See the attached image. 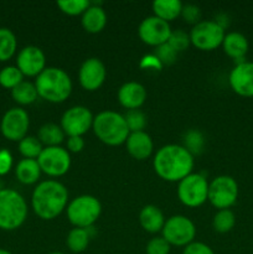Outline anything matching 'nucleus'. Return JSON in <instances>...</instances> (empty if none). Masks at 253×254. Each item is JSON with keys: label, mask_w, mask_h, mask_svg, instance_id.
Returning <instances> with one entry per match:
<instances>
[{"label": "nucleus", "mask_w": 253, "mask_h": 254, "mask_svg": "<svg viewBox=\"0 0 253 254\" xmlns=\"http://www.w3.org/2000/svg\"><path fill=\"white\" fill-rule=\"evenodd\" d=\"M26 217L25 198L12 189H0V230H17L24 225Z\"/></svg>", "instance_id": "obj_5"}, {"label": "nucleus", "mask_w": 253, "mask_h": 254, "mask_svg": "<svg viewBox=\"0 0 253 254\" xmlns=\"http://www.w3.org/2000/svg\"><path fill=\"white\" fill-rule=\"evenodd\" d=\"M155 56L158 57V60L161 62L163 66H169V64H173L174 62L176 61L178 52H176L175 50H174L173 47L166 42V44L156 47Z\"/></svg>", "instance_id": "obj_36"}, {"label": "nucleus", "mask_w": 253, "mask_h": 254, "mask_svg": "<svg viewBox=\"0 0 253 254\" xmlns=\"http://www.w3.org/2000/svg\"><path fill=\"white\" fill-rule=\"evenodd\" d=\"M139 222L146 232L158 233L163 230L164 225H165V218L158 206L146 205L141 208L140 215H139Z\"/></svg>", "instance_id": "obj_22"}, {"label": "nucleus", "mask_w": 253, "mask_h": 254, "mask_svg": "<svg viewBox=\"0 0 253 254\" xmlns=\"http://www.w3.org/2000/svg\"><path fill=\"white\" fill-rule=\"evenodd\" d=\"M191 45L201 51H212L222 46L225 39V29L217 24L215 20H202L193 25L190 34Z\"/></svg>", "instance_id": "obj_7"}, {"label": "nucleus", "mask_w": 253, "mask_h": 254, "mask_svg": "<svg viewBox=\"0 0 253 254\" xmlns=\"http://www.w3.org/2000/svg\"><path fill=\"white\" fill-rule=\"evenodd\" d=\"M238 198V184L232 176L221 175L208 184L207 200L215 208L230 210Z\"/></svg>", "instance_id": "obj_8"}, {"label": "nucleus", "mask_w": 253, "mask_h": 254, "mask_svg": "<svg viewBox=\"0 0 253 254\" xmlns=\"http://www.w3.org/2000/svg\"><path fill=\"white\" fill-rule=\"evenodd\" d=\"M91 228H77L74 227L67 235L66 245L68 250L73 253H82L87 250L91 240Z\"/></svg>", "instance_id": "obj_26"}, {"label": "nucleus", "mask_w": 253, "mask_h": 254, "mask_svg": "<svg viewBox=\"0 0 253 254\" xmlns=\"http://www.w3.org/2000/svg\"><path fill=\"white\" fill-rule=\"evenodd\" d=\"M146 99V89L138 82H126L119 88L118 101L128 111L139 109Z\"/></svg>", "instance_id": "obj_18"}, {"label": "nucleus", "mask_w": 253, "mask_h": 254, "mask_svg": "<svg viewBox=\"0 0 253 254\" xmlns=\"http://www.w3.org/2000/svg\"><path fill=\"white\" fill-rule=\"evenodd\" d=\"M41 173L59 178L63 176L71 168V155L62 146H45L37 158Z\"/></svg>", "instance_id": "obj_11"}, {"label": "nucleus", "mask_w": 253, "mask_h": 254, "mask_svg": "<svg viewBox=\"0 0 253 254\" xmlns=\"http://www.w3.org/2000/svg\"><path fill=\"white\" fill-rule=\"evenodd\" d=\"M168 44L175 50L176 52L185 51L189 46H190V36L186 34L183 30H176V31H171L170 39H169Z\"/></svg>", "instance_id": "obj_35"}, {"label": "nucleus", "mask_w": 253, "mask_h": 254, "mask_svg": "<svg viewBox=\"0 0 253 254\" xmlns=\"http://www.w3.org/2000/svg\"><path fill=\"white\" fill-rule=\"evenodd\" d=\"M17 180L24 185H32L37 183L41 176V169L35 159H22L15 168Z\"/></svg>", "instance_id": "obj_23"}, {"label": "nucleus", "mask_w": 253, "mask_h": 254, "mask_svg": "<svg viewBox=\"0 0 253 254\" xmlns=\"http://www.w3.org/2000/svg\"><path fill=\"white\" fill-rule=\"evenodd\" d=\"M151 6L154 16L169 22L180 16L184 5L179 0H155Z\"/></svg>", "instance_id": "obj_24"}, {"label": "nucleus", "mask_w": 253, "mask_h": 254, "mask_svg": "<svg viewBox=\"0 0 253 254\" xmlns=\"http://www.w3.org/2000/svg\"><path fill=\"white\" fill-rule=\"evenodd\" d=\"M64 135L66 134L62 130L61 126H57V124L54 123H47L44 124L39 129L37 139L45 146H60V144L63 141Z\"/></svg>", "instance_id": "obj_25"}, {"label": "nucleus", "mask_w": 253, "mask_h": 254, "mask_svg": "<svg viewBox=\"0 0 253 254\" xmlns=\"http://www.w3.org/2000/svg\"><path fill=\"white\" fill-rule=\"evenodd\" d=\"M42 150H44V145L36 136L26 135L22 140L19 141V151L25 159L37 160Z\"/></svg>", "instance_id": "obj_29"}, {"label": "nucleus", "mask_w": 253, "mask_h": 254, "mask_svg": "<svg viewBox=\"0 0 253 254\" xmlns=\"http://www.w3.org/2000/svg\"><path fill=\"white\" fill-rule=\"evenodd\" d=\"M222 49L225 54L232 60H235L236 64L245 62V57L247 55L250 44L247 37L241 32H228L226 34L222 42Z\"/></svg>", "instance_id": "obj_20"}, {"label": "nucleus", "mask_w": 253, "mask_h": 254, "mask_svg": "<svg viewBox=\"0 0 253 254\" xmlns=\"http://www.w3.org/2000/svg\"><path fill=\"white\" fill-rule=\"evenodd\" d=\"M16 67L24 76L37 77L46 68V57L37 46H26L16 57Z\"/></svg>", "instance_id": "obj_16"}, {"label": "nucleus", "mask_w": 253, "mask_h": 254, "mask_svg": "<svg viewBox=\"0 0 253 254\" xmlns=\"http://www.w3.org/2000/svg\"><path fill=\"white\" fill-rule=\"evenodd\" d=\"M67 203L68 191L63 184L56 180L40 183L31 196V206L35 215L45 221L59 217L67 207Z\"/></svg>", "instance_id": "obj_2"}, {"label": "nucleus", "mask_w": 253, "mask_h": 254, "mask_svg": "<svg viewBox=\"0 0 253 254\" xmlns=\"http://www.w3.org/2000/svg\"><path fill=\"white\" fill-rule=\"evenodd\" d=\"M203 144H205V139L203 135L196 129L189 130L184 136V148L188 149L191 154H200L202 151Z\"/></svg>", "instance_id": "obj_34"}, {"label": "nucleus", "mask_w": 253, "mask_h": 254, "mask_svg": "<svg viewBox=\"0 0 253 254\" xmlns=\"http://www.w3.org/2000/svg\"><path fill=\"white\" fill-rule=\"evenodd\" d=\"M139 37L144 44L158 47L166 44L170 39V24L156 16H148L140 22L138 30Z\"/></svg>", "instance_id": "obj_14"}, {"label": "nucleus", "mask_w": 253, "mask_h": 254, "mask_svg": "<svg viewBox=\"0 0 253 254\" xmlns=\"http://www.w3.org/2000/svg\"><path fill=\"white\" fill-rule=\"evenodd\" d=\"M84 140L82 136H68L67 139V151L68 153H79L83 150Z\"/></svg>", "instance_id": "obj_42"}, {"label": "nucleus", "mask_w": 253, "mask_h": 254, "mask_svg": "<svg viewBox=\"0 0 253 254\" xmlns=\"http://www.w3.org/2000/svg\"><path fill=\"white\" fill-rule=\"evenodd\" d=\"M236 216L231 210H220L217 211L212 220V226L216 232L227 233L235 227Z\"/></svg>", "instance_id": "obj_30"}, {"label": "nucleus", "mask_w": 253, "mask_h": 254, "mask_svg": "<svg viewBox=\"0 0 253 254\" xmlns=\"http://www.w3.org/2000/svg\"><path fill=\"white\" fill-rule=\"evenodd\" d=\"M82 26L89 34H98L106 27L107 14L102 2H91V6L82 14Z\"/></svg>", "instance_id": "obj_21"}, {"label": "nucleus", "mask_w": 253, "mask_h": 254, "mask_svg": "<svg viewBox=\"0 0 253 254\" xmlns=\"http://www.w3.org/2000/svg\"><path fill=\"white\" fill-rule=\"evenodd\" d=\"M11 97L20 106H29L36 101L39 94H37L35 83H31L29 81H22L21 83L11 89Z\"/></svg>", "instance_id": "obj_27"}, {"label": "nucleus", "mask_w": 253, "mask_h": 254, "mask_svg": "<svg viewBox=\"0 0 253 254\" xmlns=\"http://www.w3.org/2000/svg\"><path fill=\"white\" fill-rule=\"evenodd\" d=\"M92 129L97 138L109 146L122 145L130 134L124 116L113 111H104L97 114Z\"/></svg>", "instance_id": "obj_4"}, {"label": "nucleus", "mask_w": 253, "mask_h": 254, "mask_svg": "<svg viewBox=\"0 0 253 254\" xmlns=\"http://www.w3.org/2000/svg\"><path fill=\"white\" fill-rule=\"evenodd\" d=\"M126 150L131 158L136 160H145L151 155L154 149L151 136L145 131H135L129 134L126 141Z\"/></svg>", "instance_id": "obj_19"}, {"label": "nucleus", "mask_w": 253, "mask_h": 254, "mask_svg": "<svg viewBox=\"0 0 253 254\" xmlns=\"http://www.w3.org/2000/svg\"><path fill=\"white\" fill-rule=\"evenodd\" d=\"M208 196V183L201 174H192L186 176L179 183L178 197L181 203L188 207L195 208L203 205Z\"/></svg>", "instance_id": "obj_9"}, {"label": "nucleus", "mask_w": 253, "mask_h": 254, "mask_svg": "<svg viewBox=\"0 0 253 254\" xmlns=\"http://www.w3.org/2000/svg\"><path fill=\"white\" fill-rule=\"evenodd\" d=\"M24 81V74L16 66H6L0 71V86L12 89Z\"/></svg>", "instance_id": "obj_31"}, {"label": "nucleus", "mask_w": 253, "mask_h": 254, "mask_svg": "<svg viewBox=\"0 0 253 254\" xmlns=\"http://www.w3.org/2000/svg\"><path fill=\"white\" fill-rule=\"evenodd\" d=\"M140 67L143 69H154V71H160L163 68V64L159 61L155 55H146L141 59Z\"/></svg>", "instance_id": "obj_41"}, {"label": "nucleus", "mask_w": 253, "mask_h": 254, "mask_svg": "<svg viewBox=\"0 0 253 254\" xmlns=\"http://www.w3.org/2000/svg\"><path fill=\"white\" fill-rule=\"evenodd\" d=\"M106 76L107 69L103 62L97 57H91L81 64V68L78 72L79 84L86 91H97L104 83Z\"/></svg>", "instance_id": "obj_15"}, {"label": "nucleus", "mask_w": 253, "mask_h": 254, "mask_svg": "<svg viewBox=\"0 0 253 254\" xmlns=\"http://www.w3.org/2000/svg\"><path fill=\"white\" fill-rule=\"evenodd\" d=\"M156 175L169 183H180L193 169V155L183 145L168 144L156 151L153 160Z\"/></svg>", "instance_id": "obj_1"}, {"label": "nucleus", "mask_w": 253, "mask_h": 254, "mask_svg": "<svg viewBox=\"0 0 253 254\" xmlns=\"http://www.w3.org/2000/svg\"><path fill=\"white\" fill-rule=\"evenodd\" d=\"M39 97L50 103H62L72 92L71 77L59 67H46L35 81Z\"/></svg>", "instance_id": "obj_3"}, {"label": "nucleus", "mask_w": 253, "mask_h": 254, "mask_svg": "<svg viewBox=\"0 0 253 254\" xmlns=\"http://www.w3.org/2000/svg\"><path fill=\"white\" fill-rule=\"evenodd\" d=\"M30 127L29 114L25 109L15 107L4 114L0 124L1 134L10 141H20L26 136Z\"/></svg>", "instance_id": "obj_13"}, {"label": "nucleus", "mask_w": 253, "mask_h": 254, "mask_svg": "<svg viewBox=\"0 0 253 254\" xmlns=\"http://www.w3.org/2000/svg\"><path fill=\"white\" fill-rule=\"evenodd\" d=\"M0 254H11L9 252V251L6 250H2V248H0Z\"/></svg>", "instance_id": "obj_43"}, {"label": "nucleus", "mask_w": 253, "mask_h": 254, "mask_svg": "<svg viewBox=\"0 0 253 254\" xmlns=\"http://www.w3.org/2000/svg\"><path fill=\"white\" fill-rule=\"evenodd\" d=\"M124 119L126 122V126L130 133H135V131H144V128L146 127V117L139 109H133V111H128L124 114Z\"/></svg>", "instance_id": "obj_33"}, {"label": "nucleus", "mask_w": 253, "mask_h": 254, "mask_svg": "<svg viewBox=\"0 0 253 254\" xmlns=\"http://www.w3.org/2000/svg\"><path fill=\"white\" fill-rule=\"evenodd\" d=\"M231 89L246 98L253 97V62L245 61L236 64L228 76Z\"/></svg>", "instance_id": "obj_17"}, {"label": "nucleus", "mask_w": 253, "mask_h": 254, "mask_svg": "<svg viewBox=\"0 0 253 254\" xmlns=\"http://www.w3.org/2000/svg\"><path fill=\"white\" fill-rule=\"evenodd\" d=\"M161 237L166 241L170 246L176 247H186L193 242L196 236V227L192 221L186 216L176 215L171 216L165 221Z\"/></svg>", "instance_id": "obj_10"}, {"label": "nucleus", "mask_w": 253, "mask_h": 254, "mask_svg": "<svg viewBox=\"0 0 253 254\" xmlns=\"http://www.w3.org/2000/svg\"><path fill=\"white\" fill-rule=\"evenodd\" d=\"M57 6L63 14L69 15V16H77V15L83 14L91 6V1L88 0H61V1H57Z\"/></svg>", "instance_id": "obj_32"}, {"label": "nucleus", "mask_w": 253, "mask_h": 254, "mask_svg": "<svg viewBox=\"0 0 253 254\" xmlns=\"http://www.w3.org/2000/svg\"><path fill=\"white\" fill-rule=\"evenodd\" d=\"M181 16H183L184 20H185L186 22H189V24L196 25L197 22L201 21V10L200 7L196 6V5H184L183 10H181Z\"/></svg>", "instance_id": "obj_38"}, {"label": "nucleus", "mask_w": 253, "mask_h": 254, "mask_svg": "<svg viewBox=\"0 0 253 254\" xmlns=\"http://www.w3.org/2000/svg\"><path fill=\"white\" fill-rule=\"evenodd\" d=\"M171 246L163 237H154L146 245V254H169Z\"/></svg>", "instance_id": "obj_37"}, {"label": "nucleus", "mask_w": 253, "mask_h": 254, "mask_svg": "<svg viewBox=\"0 0 253 254\" xmlns=\"http://www.w3.org/2000/svg\"><path fill=\"white\" fill-rule=\"evenodd\" d=\"M12 155L7 149H0V176H4L11 170Z\"/></svg>", "instance_id": "obj_40"}, {"label": "nucleus", "mask_w": 253, "mask_h": 254, "mask_svg": "<svg viewBox=\"0 0 253 254\" xmlns=\"http://www.w3.org/2000/svg\"><path fill=\"white\" fill-rule=\"evenodd\" d=\"M183 254H215L210 246L202 242H191L184 248Z\"/></svg>", "instance_id": "obj_39"}, {"label": "nucleus", "mask_w": 253, "mask_h": 254, "mask_svg": "<svg viewBox=\"0 0 253 254\" xmlns=\"http://www.w3.org/2000/svg\"><path fill=\"white\" fill-rule=\"evenodd\" d=\"M17 40L14 32L7 27H0V62H5L15 55Z\"/></svg>", "instance_id": "obj_28"}, {"label": "nucleus", "mask_w": 253, "mask_h": 254, "mask_svg": "<svg viewBox=\"0 0 253 254\" xmlns=\"http://www.w3.org/2000/svg\"><path fill=\"white\" fill-rule=\"evenodd\" d=\"M102 205L92 195H81L74 197L67 205V218L77 228H91L99 218Z\"/></svg>", "instance_id": "obj_6"}, {"label": "nucleus", "mask_w": 253, "mask_h": 254, "mask_svg": "<svg viewBox=\"0 0 253 254\" xmlns=\"http://www.w3.org/2000/svg\"><path fill=\"white\" fill-rule=\"evenodd\" d=\"M49 254H64V253H62V252H51V253H49Z\"/></svg>", "instance_id": "obj_44"}, {"label": "nucleus", "mask_w": 253, "mask_h": 254, "mask_svg": "<svg viewBox=\"0 0 253 254\" xmlns=\"http://www.w3.org/2000/svg\"><path fill=\"white\" fill-rule=\"evenodd\" d=\"M93 114L87 107L74 106L67 109L61 118V128L68 136H82L93 126Z\"/></svg>", "instance_id": "obj_12"}]
</instances>
